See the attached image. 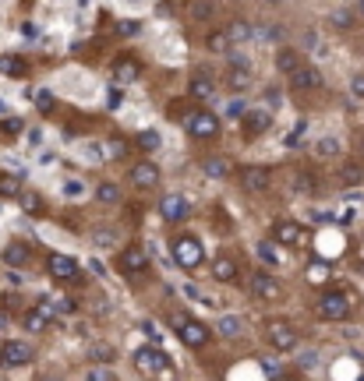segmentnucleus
<instances>
[{"label": "nucleus", "mask_w": 364, "mask_h": 381, "mask_svg": "<svg viewBox=\"0 0 364 381\" xmlns=\"http://www.w3.org/2000/svg\"><path fill=\"white\" fill-rule=\"evenodd\" d=\"M170 254H174V261H177L184 272H198V268L205 265V244H202L195 233H177V237L170 240Z\"/></svg>", "instance_id": "obj_5"}, {"label": "nucleus", "mask_w": 364, "mask_h": 381, "mask_svg": "<svg viewBox=\"0 0 364 381\" xmlns=\"http://www.w3.org/2000/svg\"><path fill=\"white\" fill-rule=\"evenodd\" d=\"M18 205H22V212H25V216H32V219L47 216V201H43V194H40V191H32V187H22Z\"/></svg>", "instance_id": "obj_29"}, {"label": "nucleus", "mask_w": 364, "mask_h": 381, "mask_svg": "<svg viewBox=\"0 0 364 381\" xmlns=\"http://www.w3.org/2000/svg\"><path fill=\"white\" fill-rule=\"evenodd\" d=\"M184 131H188L191 142H216V138L223 135V120H219V113H212L209 106H195V110L188 113V120H184Z\"/></svg>", "instance_id": "obj_4"}, {"label": "nucleus", "mask_w": 364, "mask_h": 381, "mask_svg": "<svg viewBox=\"0 0 364 381\" xmlns=\"http://www.w3.org/2000/svg\"><path fill=\"white\" fill-rule=\"evenodd\" d=\"M110 75H114L117 85H131V82L142 78V61L135 54H117L114 64H110Z\"/></svg>", "instance_id": "obj_17"}, {"label": "nucleus", "mask_w": 364, "mask_h": 381, "mask_svg": "<svg viewBox=\"0 0 364 381\" xmlns=\"http://www.w3.org/2000/svg\"><path fill=\"white\" fill-rule=\"evenodd\" d=\"M233 177H237V187L244 194H265L272 187V166H262V163H248Z\"/></svg>", "instance_id": "obj_8"}, {"label": "nucleus", "mask_w": 364, "mask_h": 381, "mask_svg": "<svg viewBox=\"0 0 364 381\" xmlns=\"http://www.w3.org/2000/svg\"><path fill=\"white\" fill-rule=\"evenodd\" d=\"M350 265H353V272H360V275H364V254H353V258H350Z\"/></svg>", "instance_id": "obj_53"}, {"label": "nucleus", "mask_w": 364, "mask_h": 381, "mask_svg": "<svg viewBox=\"0 0 364 381\" xmlns=\"http://www.w3.org/2000/svg\"><path fill=\"white\" fill-rule=\"evenodd\" d=\"M205 50H209V54H230L233 46H230V39H226L223 29H212V32L205 36Z\"/></svg>", "instance_id": "obj_38"}, {"label": "nucleus", "mask_w": 364, "mask_h": 381, "mask_svg": "<svg viewBox=\"0 0 364 381\" xmlns=\"http://www.w3.org/2000/svg\"><path fill=\"white\" fill-rule=\"evenodd\" d=\"M36 106H40V113H54L57 110V96L54 92H40L36 96Z\"/></svg>", "instance_id": "obj_46"}, {"label": "nucleus", "mask_w": 364, "mask_h": 381, "mask_svg": "<svg viewBox=\"0 0 364 381\" xmlns=\"http://www.w3.org/2000/svg\"><path fill=\"white\" fill-rule=\"evenodd\" d=\"M279 381H301V377H279Z\"/></svg>", "instance_id": "obj_57"}, {"label": "nucleus", "mask_w": 364, "mask_h": 381, "mask_svg": "<svg viewBox=\"0 0 364 381\" xmlns=\"http://www.w3.org/2000/svg\"><path fill=\"white\" fill-rule=\"evenodd\" d=\"M308 131V120H297V127H293V135H290V145H297V138Z\"/></svg>", "instance_id": "obj_51"}, {"label": "nucleus", "mask_w": 364, "mask_h": 381, "mask_svg": "<svg viewBox=\"0 0 364 381\" xmlns=\"http://www.w3.org/2000/svg\"><path fill=\"white\" fill-rule=\"evenodd\" d=\"M357 381H364V374H360V377H357Z\"/></svg>", "instance_id": "obj_60"}, {"label": "nucleus", "mask_w": 364, "mask_h": 381, "mask_svg": "<svg viewBox=\"0 0 364 381\" xmlns=\"http://www.w3.org/2000/svg\"><path fill=\"white\" fill-rule=\"evenodd\" d=\"M170 325H174L177 339H181L188 349H205V346L212 342V328H209L205 321L184 314V311H170Z\"/></svg>", "instance_id": "obj_3"}, {"label": "nucleus", "mask_w": 364, "mask_h": 381, "mask_svg": "<svg viewBox=\"0 0 364 381\" xmlns=\"http://www.w3.org/2000/svg\"><path fill=\"white\" fill-rule=\"evenodd\" d=\"M219 332V339H241L244 335V318H237V314H223L219 318V325L212 328V335Z\"/></svg>", "instance_id": "obj_34"}, {"label": "nucleus", "mask_w": 364, "mask_h": 381, "mask_svg": "<svg viewBox=\"0 0 364 381\" xmlns=\"http://www.w3.org/2000/svg\"><path fill=\"white\" fill-rule=\"evenodd\" d=\"M336 177H339V187H346V191L364 187V163H360V159H343Z\"/></svg>", "instance_id": "obj_25"}, {"label": "nucleus", "mask_w": 364, "mask_h": 381, "mask_svg": "<svg viewBox=\"0 0 364 381\" xmlns=\"http://www.w3.org/2000/svg\"><path fill=\"white\" fill-rule=\"evenodd\" d=\"M159 180H163V170L152 163V159H135L131 166H128V184L135 187V191H156L159 187Z\"/></svg>", "instance_id": "obj_11"}, {"label": "nucleus", "mask_w": 364, "mask_h": 381, "mask_svg": "<svg viewBox=\"0 0 364 381\" xmlns=\"http://www.w3.org/2000/svg\"><path fill=\"white\" fill-rule=\"evenodd\" d=\"M293 191L304 194V198H311V194L318 191V177H315L311 170H297V173H293Z\"/></svg>", "instance_id": "obj_37"}, {"label": "nucleus", "mask_w": 364, "mask_h": 381, "mask_svg": "<svg viewBox=\"0 0 364 381\" xmlns=\"http://www.w3.org/2000/svg\"><path fill=\"white\" fill-rule=\"evenodd\" d=\"M32 356H36V349L25 339H8L4 346H0V363L4 367H29Z\"/></svg>", "instance_id": "obj_16"}, {"label": "nucleus", "mask_w": 364, "mask_h": 381, "mask_svg": "<svg viewBox=\"0 0 364 381\" xmlns=\"http://www.w3.org/2000/svg\"><path fill=\"white\" fill-rule=\"evenodd\" d=\"M131 138H124V135H110L107 138V145H103V156L110 159V163H128L131 159Z\"/></svg>", "instance_id": "obj_28"}, {"label": "nucleus", "mask_w": 364, "mask_h": 381, "mask_svg": "<svg viewBox=\"0 0 364 381\" xmlns=\"http://www.w3.org/2000/svg\"><path fill=\"white\" fill-rule=\"evenodd\" d=\"M156 212H159V219H163L166 226H181V223H188V219H191V201H188L181 191H170V194H163V198H159Z\"/></svg>", "instance_id": "obj_12"}, {"label": "nucleus", "mask_w": 364, "mask_h": 381, "mask_svg": "<svg viewBox=\"0 0 364 381\" xmlns=\"http://www.w3.org/2000/svg\"><path fill=\"white\" fill-rule=\"evenodd\" d=\"M22 131H25V120H18V117H8L4 124H0V135H4V138H15Z\"/></svg>", "instance_id": "obj_45"}, {"label": "nucleus", "mask_w": 364, "mask_h": 381, "mask_svg": "<svg viewBox=\"0 0 364 381\" xmlns=\"http://www.w3.org/2000/svg\"><path fill=\"white\" fill-rule=\"evenodd\" d=\"M315 152H318L322 159H332V156L343 152V145H339V138H322V142L315 145Z\"/></svg>", "instance_id": "obj_43"}, {"label": "nucleus", "mask_w": 364, "mask_h": 381, "mask_svg": "<svg viewBox=\"0 0 364 381\" xmlns=\"http://www.w3.org/2000/svg\"><path fill=\"white\" fill-rule=\"evenodd\" d=\"M92 244L96 247H117V230H110V226L92 230Z\"/></svg>", "instance_id": "obj_42"}, {"label": "nucleus", "mask_w": 364, "mask_h": 381, "mask_svg": "<svg viewBox=\"0 0 364 381\" xmlns=\"http://www.w3.org/2000/svg\"><path fill=\"white\" fill-rule=\"evenodd\" d=\"M265 131H272V113L269 110H248L244 117H241V138L244 142H258Z\"/></svg>", "instance_id": "obj_15"}, {"label": "nucleus", "mask_w": 364, "mask_h": 381, "mask_svg": "<svg viewBox=\"0 0 364 381\" xmlns=\"http://www.w3.org/2000/svg\"><path fill=\"white\" fill-rule=\"evenodd\" d=\"M325 22H329V29H336V32H353L357 15H353V8H332Z\"/></svg>", "instance_id": "obj_32"}, {"label": "nucleus", "mask_w": 364, "mask_h": 381, "mask_svg": "<svg viewBox=\"0 0 364 381\" xmlns=\"http://www.w3.org/2000/svg\"><path fill=\"white\" fill-rule=\"evenodd\" d=\"M64 194H68V198H82V194H85V184H82V180H68V184H64Z\"/></svg>", "instance_id": "obj_48"}, {"label": "nucleus", "mask_w": 364, "mask_h": 381, "mask_svg": "<svg viewBox=\"0 0 364 381\" xmlns=\"http://www.w3.org/2000/svg\"><path fill=\"white\" fill-rule=\"evenodd\" d=\"M18 194H22V180L15 173L0 170V198H18Z\"/></svg>", "instance_id": "obj_39"}, {"label": "nucleus", "mask_w": 364, "mask_h": 381, "mask_svg": "<svg viewBox=\"0 0 364 381\" xmlns=\"http://www.w3.org/2000/svg\"><path fill=\"white\" fill-rule=\"evenodd\" d=\"M308 272H311V275H308L311 282H325V279L332 275V265H325V261H318V258H311V265H308Z\"/></svg>", "instance_id": "obj_44"}, {"label": "nucleus", "mask_w": 364, "mask_h": 381, "mask_svg": "<svg viewBox=\"0 0 364 381\" xmlns=\"http://www.w3.org/2000/svg\"><path fill=\"white\" fill-rule=\"evenodd\" d=\"M212 230H216V233H223V237H230V233H233V223L226 219V208H223V205H216V208H212Z\"/></svg>", "instance_id": "obj_41"}, {"label": "nucleus", "mask_w": 364, "mask_h": 381, "mask_svg": "<svg viewBox=\"0 0 364 381\" xmlns=\"http://www.w3.org/2000/svg\"><path fill=\"white\" fill-rule=\"evenodd\" d=\"M353 15H357V22L364 18V0H360V4H353Z\"/></svg>", "instance_id": "obj_56"}, {"label": "nucleus", "mask_w": 364, "mask_h": 381, "mask_svg": "<svg viewBox=\"0 0 364 381\" xmlns=\"http://www.w3.org/2000/svg\"><path fill=\"white\" fill-rule=\"evenodd\" d=\"M159 145H163V135H159L156 127L135 131V138H131V149H138V152H145V156H152V152H156Z\"/></svg>", "instance_id": "obj_31"}, {"label": "nucleus", "mask_w": 364, "mask_h": 381, "mask_svg": "<svg viewBox=\"0 0 364 381\" xmlns=\"http://www.w3.org/2000/svg\"><path fill=\"white\" fill-rule=\"evenodd\" d=\"M357 156H360V159H364V131H360V135H357Z\"/></svg>", "instance_id": "obj_55"}, {"label": "nucleus", "mask_w": 364, "mask_h": 381, "mask_svg": "<svg viewBox=\"0 0 364 381\" xmlns=\"http://www.w3.org/2000/svg\"><path fill=\"white\" fill-rule=\"evenodd\" d=\"M286 82H290V92H293V96L318 92V89L325 85V78H322V71H318L315 64H301V71H297V75H290Z\"/></svg>", "instance_id": "obj_18"}, {"label": "nucleus", "mask_w": 364, "mask_h": 381, "mask_svg": "<svg viewBox=\"0 0 364 381\" xmlns=\"http://www.w3.org/2000/svg\"><path fill=\"white\" fill-rule=\"evenodd\" d=\"M117 32H121V36H138V32H142V25H138V22H121V25H117Z\"/></svg>", "instance_id": "obj_50"}, {"label": "nucleus", "mask_w": 364, "mask_h": 381, "mask_svg": "<svg viewBox=\"0 0 364 381\" xmlns=\"http://www.w3.org/2000/svg\"><path fill=\"white\" fill-rule=\"evenodd\" d=\"M301 64H304V57L297 54V46H276V54H272V68H276V75H297L301 71Z\"/></svg>", "instance_id": "obj_20"}, {"label": "nucleus", "mask_w": 364, "mask_h": 381, "mask_svg": "<svg viewBox=\"0 0 364 381\" xmlns=\"http://www.w3.org/2000/svg\"><path fill=\"white\" fill-rule=\"evenodd\" d=\"M82 381H121V377L114 374V367H96V363H89V367L82 370Z\"/></svg>", "instance_id": "obj_40"}, {"label": "nucleus", "mask_w": 364, "mask_h": 381, "mask_svg": "<svg viewBox=\"0 0 364 381\" xmlns=\"http://www.w3.org/2000/svg\"><path fill=\"white\" fill-rule=\"evenodd\" d=\"M43 268H47V275H50L54 282H61V286H82V282H85V272H82V265H78L71 254L50 251L47 261H43Z\"/></svg>", "instance_id": "obj_6"}, {"label": "nucleus", "mask_w": 364, "mask_h": 381, "mask_svg": "<svg viewBox=\"0 0 364 381\" xmlns=\"http://www.w3.org/2000/svg\"><path fill=\"white\" fill-rule=\"evenodd\" d=\"M262 339L276 353H293L301 346V332H297V325L290 318H265L262 321Z\"/></svg>", "instance_id": "obj_1"}, {"label": "nucleus", "mask_w": 364, "mask_h": 381, "mask_svg": "<svg viewBox=\"0 0 364 381\" xmlns=\"http://www.w3.org/2000/svg\"><path fill=\"white\" fill-rule=\"evenodd\" d=\"M174 11H184V4H156V15L159 18H170Z\"/></svg>", "instance_id": "obj_49"}, {"label": "nucleus", "mask_w": 364, "mask_h": 381, "mask_svg": "<svg viewBox=\"0 0 364 381\" xmlns=\"http://www.w3.org/2000/svg\"><path fill=\"white\" fill-rule=\"evenodd\" d=\"M223 85H226V92L244 96L251 89V68H226L223 71Z\"/></svg>", "instance_id": "obj_27"}, {"label": "nucleus", "mask_w": 364, "mask_h": 381, "mask_svg": "<svg viewBox=\"0 0 364 381\" xmlns=\"http://www.w3.org/2000/svg\"><path fill=\"white\" fill-rule=\"evenodd\" d=\"M184 15L191 22H212L219 15V4H212V0H191V4H184Z\"/></svg>", "instance_id": "obj_30"}, {"label": "nucleus", "mask_w": 364, "mask_h": 381, "mask_svg": "<svg viewBox=\"0 0 364 381\" xmlns=\"http://www.w3.org/2000/svg\"><path fill=\"white\" fill-rule=\"evenodd\" d=\"M0 75H4V78H15V82H22V78H29V75H32V64H29L25 57H18V54H0Z\"/></svg>", "instance_id": "obj_24"}, {"label": "nucleus", "mask_w": 364, "mask_h": 381, "mask_svg": "<svg viewBox=\"0 0 364 381\" xmlns=\"http://www.w3.org/2000/svg\"><path fill=\"white\" fill-rule=\"evenodd\" d=\"M212 279L223 282V286H237V282H241V265H237L230 254H216V261H212Z\"/></svg>", "instance_id": "obj_23"}, {"label": "nucleus", "mask_w": 364, "mask_h": 381, "mask_svg": "<svg viewBox=\"0 0 364 381\" xmlns=\"http://www.w3.org/2000/svg\"><path fill=\"white\" fill-rule=\"evenodd\" d=\"M258 251H262V258H269V261H276V254H272V247H269V240H262V244H258Z\"/></svg>", "instance_id": "obj_52"}, {"label": "nucleus", "mask_w": 364, "mask_h": 381, "mask_svg": "<svg viewBox=\"0 0 364 381\" xmlns=\"http://www.w3.org/2000/svg\"><path fill=\"white\" fill-rule=\"evenodd\" d=\"M92 198H96L99 205H121V198H124V194H121V187H117L114 180H99V184H96V191H92Z\"/></svg>", "instance_id": "obj_36"}, {"label": "nucleus", "mask_w": 364, "mask_h": 381, "mask_svg": "<svg viewBox=\"0 0 364 381\" xmlns=\"http://www.w3.org/2000/svg\"><path fill=\"white\" fill-rule=\"evenodd\" d=\"M145 332H149V335H152V339H159V335H163V332H159V328H156V325H152V321H145Z\"/></svg>", "instance_id": "obj_54"}, {"label": "nucleus", "mask_w": 364, "mask_h": 381, "mask_svg": "<svg viewBox=\"0 0 364 381\" xmlns=\"http://www.w3.org/2000/svg\"><path fill=\"white\" fill-rule=\"evenodd\" d=\"M0 113H4V103H0Z\"/></svg>", "instance_id": "obj_59"}, {"label": "nucleus", "mask_w": 364, "mask_h": 381, "mask_svg": "<svg viewBox=\"0 0 364 381\" xmlns=\"http://www.w3.org/2000/svg\"><path fill=\"white\" fill-rule=\"evenodd\" d=\"M85 360L96 363V367H114V363L121 360V353H117L114 342H92V346L85 349Z\"/></svg>", "instance_id": "obj_26"}, {"label": "nucleus", "mask_w": 364, "mask_h": 381, "mask_svg": "<svg viewBox=\"0 0 364 381\" xmlns=\"http://www.w3.org/2000/svg\"><path fill=\"white\" fill-rule=\"evenodd\" d=\"M248 289H251L255 300H265V304L283 300V282H279L272 272H265V268H255V272L248 275Z\"/></svg>", "instance_id": "obj_13"}, {"label": "nucleus", "mask_w": 364, "mask_h": 381, "mask_svg": "<svg viewBox=\"0 0 364 381\" xmlns=\"http://www.w3.org/2000/svg\"><path fill=\"white\" fill-rule=\"evenodd\" d=\"M43 381H61V377H43Z\"/></svg>", "instance_id": "obj_58"}, {"label": "nucleus", "mask_w": 364, "mask_h": 381, "mask_svg": "<svg viewBox=\"0 0 364 381\" xmlns=\"http://www.w3.org/2000/svg\"><path fill=\"white\" fill-rule=\"evenodd\" d=\"M216 96V78L209 68H191L188 75V99L191 103H209Z\"/></svg>", "instance_id": "obj_14"}, {"label": "nucleus", "mask_w": 364, "mask_h": 381, "mask_svg": "<svg viewBox=\"0 0 364 381\" xmlns=\"http://www.w3.org/2000/svg\"><path fill=\"white\" fill-rule=\"evenodd\" d=\"M0 261L8 268H25L32 261V244L29 240H8L4 251H0Z\"/></svg>", "instance_id": "obj_19"}, {"label": "nucleus", "mask_w": 364, "mask_h": 381, "mask_svg": "<svg viewBox=\"0 0 364 381\" xmlns=\"http://www.w3.org/2000/svg\"><path fill=\"white\" fill-rule=\"evenodd\" d=\"M350 314H353V300H350L346 289H322L318 293V300H315V318L318 321L339 325V321H350Z\"/></svg>", "instance_id": "obj_2"}, {"label": "nucleus", "mask_w": 364, "mask_h": 381, "mask_svg": "<svg viewBox=\"0 0 364 381\" xmlns=\"http://www.w3.org/2000/svg\"><path fill=\"white\" fill-rule=\"evenodd\" d=\"M283 36H286V29H283V25H276V22H258V25H255V39H258V43L283 46Z\"/></svg>", "instance_id": "obj_33"}, {"label": "nucleus", "mask_w": 364, "mask_h": 381, "mask_svg": "<svg viewBox=\"0 0 364 381\" xmlns=\"http://www.w3.org/2000/svg\"><path fill=\"white\" fill-rule=\"evenodd\" d=\"M283 244V247H290V251H297V247H304V240H308V233H304V226L297 223V219H290V216H283V219H272L269 223V244Z\"/></svg>", "instance_id": "obj_10"}, {"label": "nucleus", "mask_w": 364, "mask_h": 381, "mask_svg": "<svg viewBox=\"0 0 364 381\" xmlns=\"http://www.w3.org/2000/svg\"><path fill=\"white\" fill-rule=\"evenodd\" d=\"M152 268V258H149V247L145 244H128L121 254H117V272L124 275V279H131V275H145Z\"/></svg>", "instance_id": "obj_9"}, {"label": "nucleus", "mask_w": 364, "mask_h": 381, "mask_svg": "<svg viewBox=\"0 0 364 381\" xmlns=\"http://www.w3.org/2000/svg\"><path fill=\"white\" fill-rule=\"evenodd\" d=\"M18 321H22V328H25V332H32V335H43V332L50 328V321H47L36 307H25V311L18 314Z\"/></svg>", "instance_id": "obj_35"}, {"label": "nucleus", "mask_w": 364, "mask_h": 381, "mask_svg": "<svg viewBox=\"0 0 364 381\" xmlns=\"http://www.w3.org/2000/svg\"><path fill=\"white\" fill-rule=\"evenodd\" d=\"M223 32H226V39H230V46H248L251 39H255V22H248V18H230L226 25H223Z\"/></svg>", "instance_id": "obj_22"}, {"label": "nucleus", "mask_w": 364, "mask_h": 381, "mask_svg": "<svg viewBox=\"0 0 364 381\" xmlns=\"http://www.w3.org/2000/svg\"><path fill=\"white\" fill-rule=\"evenodd\" d=\"M198 166H202V173H205V177H212V180H230V177L237 173L230 156H202V159H198Z\"/></svg>", "instance_id": "obj_21"}, {"label": "nucleus", "mask_w": 364, "mask_h": 381, "mask_svg": "<svg viewBox=\"0 0 364 381\" xmlns=\"http://www.w3.org/2000/svg\"><path fill=\"white\" fill-rule=\"evenodd\" d=\"M350 96L364 103V71H357V75H350Z\"/></svg>", "instance_id": "obj_47"}, {"label": "nucleus", "mask_w": 364, "mask_h": 381, "mask_svg": "<svg viewBox=\"0 0 364 381\" xmlns=\"http://www.w3.org/2000/svg\"><path fill=\"white\" fill-rule=\"evenodd\" d=\"M131 363H135V370L142 377H159L163 370H170V356H166L163 346H138Z\"/></svg>", "instance_id": "obj_7"}]
</instances>
